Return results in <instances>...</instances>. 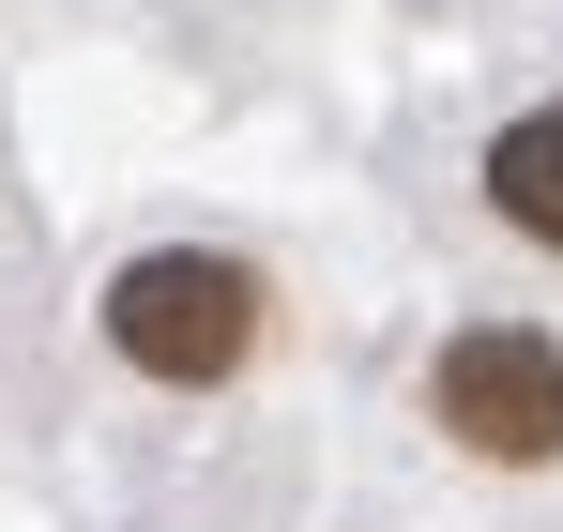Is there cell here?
<instances>
[{"mask_svg":"<svg viewBox=\"0 0 563 532\" xmlns=\"http://www.w3.org/2000/svg\"><path fill=\"white\" fill-rule=\"evenodd\" d=\"M427 426L457 456H487V472H549L563 456V335H533V320H472V335H442V365H427Z\"/></svg>","mask_w":563,"mask_h":532,"instance_id":"2","label":"cell"},{"mask_svg":"<svg viewBox=\"0 0 563 532\" xmlns=\"http://www.w3.org/2000/svg\"><path fill=\"white\" fill-rule=\"evenodd\" d=\"M487 213L563 259V107H518V122L487 137Z\"/></svg>","mask_w":563,"mask_h":532,"instance_id":"3","label":"cell"},{"mask_svg":"<svg viewBox=\"0 0 563 532\" xmlns=\"http://www.w3.org/2000/svg\"><path fill=\"white\" fill-rule=\"evenodd\" d=\"M107 351L137 365V380H168V396L229 380V365L260 351V274L213 259V244H153V259H122V274H107Z\"/></svg>","mask_w":563,"mask_h":532,"instance_id":"1","label":"cell"}]
</instances>
